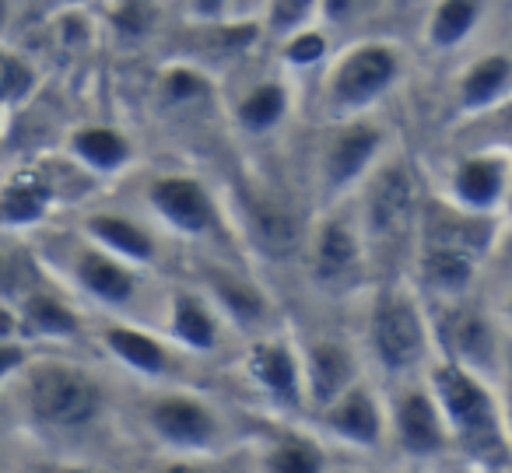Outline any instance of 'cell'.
<instances>
[{
    "instance_id": "cell-1",
    "label": "cell",
    "mask_w": 512,
    "mask_h": 473,
    "mask_svg": "<svg viewBox=\"0 0 512 473\" xmlns=\"http://www.w3.org/2000/svg\"><path fill=\"white\" fill-rule=\"evenodd\" d=\"M505 214H477L425 193L407 277L428 305L477 295L505 239Z\"/></svg>"
},
{
    "instance_id": "cell-2",
    "label": "cell",
    "mask_w": 512,
    "mask_h": 473,
    "mask_svg": "<svg viewBox=\"0 0 512 473\" xmlns=\"http://www.w3.org/2000/svg\"><path fill=\"white\" fill-rule=\"evenodd\" d=\"M137 421L151 445L169 466L221 463L242 452L249 438V424L235 407L207 393L204 382H158L137 403Z\"/></svg>"
},
{
    "instance_id": "cell-3",
    "label": "cell",
    "mask_w": 512,
    "mask_h": 473,
    "mask_svg": "<svg viewBox=\"0 0 512 473\" xmlns=\"http://www.w3.org/2000/svg\"><path fill=\"white\" fill-rule=\"evenodd\" d=\"M358 302L355 340L369 375L379 382L425 375L435 361V326L432 305L425 302L407 274L372 281Z\"/></svg>"
},
{
    "instance_id": "cell-4",
    "label": "cell",
    "mask_w": 512,
    "mask_h": 473,
    "mask_svg": "<svg viewBox=\"0 0 512 473\" xmlns=\"http://www.w3.org/2000/svg\"><path fill=\"white\" fill-rule=\"evenodd\" d=\"M348 204L365 235L372 267H376V281L407 274L421 204H425V176H421L411 151L400 141L393 144L376 162V169L358 183Z\"/></svg>"
},
{
    "instance_id": "cell-5",
    "label": "cell",
    "mask_w": 512,
    "mask_h": 473,
    "mask_svg": "<svg viewBox=\"0 0 512 473\" xmlns=\"http://www.w3.org/2000/svg\"><path fill=\"white\" fill-rule=\"evenodd\" d=\"M411 78V53L400 39L383 32H358L334 46L330 60L316 74V116L348 120V116L383 113V106Z\"/></svg>"
},
{
    "instance_id": "cell-6",
    "label": "cell",
    "mask_w": 512,
    "mask_h": 473,
    "mask_svg": "<svg viewBox=\"0 0 512 473\" xmlns=\"http://www.w3.org/2000/svg\"><path fill=\"white\" fill-rule=\"evenodd\" d=\"M425 379L449 424L456 463L470 470H512V442L495 382L439 354Z\"/></svg>"
},
{
    "instance_id": "cell-7",
    "label": "cell",
    "mask_w": 512,
    "mask_h": 473,
    "mask_svg": "<svg viewBox=\"0 0 512 473\" xmlns=\"http://www.w3.org/2000/svg\"><path fill=\"white\" fill-rule=\"evenodd\" d=\"M144 211L158 232L183 239L197 253H242L228 204L200 172L165 169L144 183Z\"/></svg>"
},
{
    "instance_id": "cell-8",
    "label": "cell",
    "mask_w": 512,
    "mask_h": 473,
    "mask_svg": "<svg viewBox=\"0 0 512 473\" xmlns=\"http://www.w3.org/2000/svg\"><path fill=\"white\" fill-rule=\"evenodd\" d=\"M299 267L313 295L327 302H355L376 281L369 246L348 200L313 211L302 235Z\"/></svg>"
},
{
    "instance_id": "cell-9",
    "label": "cell",
    "mask_w": 512,
    "mask_h": 473,
    "mask_svg": "<svg viewBox=\"0 0 512 473\" xmlns=\"http://www.w3.org/2000/svg\"><path fill=\"white\" fill-rule=\"evenodd\" d=\"M397 144L383 116H348V120H320L309 141V190L316 207L348 200L376 162Z\"/></svg>"
},
{
    "instance_id": "cell-10",
    "label": "cell",
    "mask_w": 512,
    "mask_h": 473,
    "mask_svg": "<svg viewBox=\"0 0 512 473\" xmlns=\"http://www.w3.org/2000/svg\"><path fill=\"white\" fill-rule=\"evenodd\" d=\"M386 456L411 470H439L456 463L453 435L425 375L383 382Z\"/></svg>"
},
{
    "instance_id": "cell-11",
    "label": "cell",
    "mask_w": 512,
    "mask_h": 473,
    "mask_svg": "<svg viewBox=\"0 0 512 473\" xmlns=\"http://www.w3.org/2000/svg\"><path fill=\"white\" fill-rule=\"evenodd\" d=\"M235 375L246 393L253 396L256 410L264 417H288L306 421V386H302L299 340L288 323L274 330L246 337L235 351Z\"/></svg>"
},
{
    "instance_id": "cell-12",
    "label": "cell",
    "mask_w": 512,
    "mask_h": 473,
    "mask_svg": "<svg viewBox=\"0 0 512 473\" xmlns=\"http://www.w3.org/2000/svg\"><path fill=\"white\" fill-rule=\"evenodd\" d=\"M22 400L29 417L46 431H85L106 414V386L74 361H32L22 368Z\"/></svg>"
},
{
    "instance_id": "cell-13",
    "label": "cell",
    "mask_w": 512,
    "mask_h": 473,
    "mask_svg": "<svg viewBox=\"0 0 512 473\" xmlns=\"http://www.w3.org/2000/svg\"><path fill=\"white\" fill-rule=\"evenodd\" d=\"M190 281L214 302V309L225 316L235 330L239 344L256 333L281 326V309L267 284L246 267L235 253H197Z\"/></svg>"
},
{
    "instance_id": "cell-14",
    "label": "cell",
    "mask_w": 512,
    "mask_h": 473,
    "mask_svg": "<svg viewBox=\"0 0 512 473\" xmlns=\"http://www.w3.org/2000/svg\"><path fill=\"white\" fill-rule=\"evenodd\" d=\"M435 326V351L470 372L495 382L502 372L505 351H509V333L502 330L495 309L477 295L456 298V302L432 305Z\"/></svg>"
},
{
    "instance_id": "cell-15",
    "label": "cell",
    "mask_w": 512,
    "mask_h": 473,
    "mask_svg": "<svg viewBox=\"0 0 512 473\" xmlns=\"http://www.w3.org/2000/svg\"><path fill=\"white\" fill-rule=\"evenodd\" d=\"M306 424L327 442V449H341L348 456H386V396L383 382L365 375L348 386L327 407L313 410Z\"/></svg>"
},
{
    "instance_id": "cell-16",
    "label": "cell",
    "mask_w": 512,
    "mask_h": 473,
    "mask_svg": "<svg viewBox=\"0 0 512 473\" xmlns=\"http://www.w3.org/2000/svg\"><path fill=\"white\" fill-rule=\"evenodd\" d=\"M155 326L193 361L214 365V361L235 358L239 337L225 323L214 302L193 281L172 284L155 309Z\"/></svg>"
},
{
    "instance_id": "cell-17",
    "label": "cell",
    "mask_w": 512,
    "mask_h": 473,
    "mask_svg": "<svg viewBox=\"0 0 512 473\" xmlns=\"http://www.w3.org/2000/svg\"><path fill=\"white\" fill-rule=\"evenodd\" d=\"M435 193L477 214H509L512 148L498 141H467L449 158Z\"/></svg>"
},
{
    "instance_id": "cell-18",
    "label": "cell",
    "mask_w": 512,
    "mask_h": 473,
    "mask_svg": "<svg viewBox=\"0 0 512 473\" xmlns=\"http://www.w3.org/2000/svg\"><path fill=\"white\" fill-rule=\"evenodd\" d=\"M99 344L123 372L141 379L144 386L158 382H190L186 372L200 368L186 351H179L158 326L137 323V319H109L99 326Z\"/></svg>"
},
{
    "instance_id": "cell-19",
    "label": "cell",
    "mask_w": 512,
    "mask_h": 473,
    "mask_svg": "<svg viewBox=\"0 0 512 473\" xmlns=\"http://www.w3.org/2000/svg\"><path fill=\"white\" fill-rule=\"evenodd\" d=\"M228 123L242 141H274L288 130L299 109V81L271 60L267 71L242 81L225 102Z\"/></svg>"
},
{
    "instance_id": "cell-20",
    "label": "cell",
    "mask_w": 512,
    "mask_h": 473,
    "mask_svg": "<svg viewBox=\"0 0 512 473\" xmlns=\"http://www.w3.org/2000/svg\"><path fill=\"white\" fill-rule=\"evenodd\" d=\"M299 358H302V386H306V417L313 410L327 407L334 396H341L348 386L369 375V365L362 358V347L348 333L316 330L299 337Z\"/></svg>"
},
{
    "instance_id": "cell-21",
    "label": "cell",
    "mask_w": 512,
    "mask_h": 473,
    "mask_svg": "<svg viewBox=\"0 0 512 473\" xmlns=\"http://www.w3.org/2000/svg\"><path fill=\"white\" fill-rule=\"evenodd\" d=\"M512 95V50L509 46H474L460 57L449 81V113L463 123L495 113Z\"/></svg>"
},
{
    "instance_id": "cell-22",
    "label": "cell",
    "mask_w": 512,
    "mask_h": 473,
    "mask_svg": "<svg viewBox=\"0 0 512 473\" xmlns=\"http://www.w3.org/2000/svg\"><path fill=\"white\" fill-rule=\"evenodd\" d=\"M502 0H428L418 11V46L432 60H460L481 43Z\"/></svg>"
},
{
    "instance_id": "cell-23",
    "label": "cell",
    "mask_w": 512,
    "mask_h": 473,
    "mask_svg": "<svg viewBox=\"0 0 512 473\" xmlns=\"http://www.w3.org/2000/svg\"><path fill=\"white\" fill-rule=\"evenodd\" d=\"M71 277L81 295H88L102 309L120 312V316L141 302L144 284H148V270L120 260L109 249L95 246L92 239H85L71 253Z\"/></svg>"
},
{
    "instance_id": "cell-24",
    "label": "cell",
    "mask_w": 512,
    "mask_h": 473,
    "mask_svg": "<svg viewBox=\"0 0 512 473\" xmlns=\"http://www.w3.org/2000/svg\"><path fill=\"white\" fill-rule=\"evenodd\" d=\"M85 239L109 249L120 260L134 263L141 270H158L162 263V235L151 221H141L123 211H92L85 218Z\"/></svg>"
},
{
    "instance_id": "cell-25",
    "label": "cell",
    "mask_w": 512,
    "mask_h": 473,
    "mask_svg": "<svg viewBox=\"0 0 512 473\" xmlns=\"http://www.w3.org/2000/svg\"><path fill=\"white\" fill-rule=\"evenodd\" d=\"M60 179L50 165H32L0 183V228H29L60 200Z\"/></svg>"
},
{
    "instance_id": "cell-26",
    "label": "cell",
    "mask_w": 512,
    "mask_h": 473,
    "mask_svg": "<svg viewBox=\"0 0 512 473\" xmlns=\"http://www.w3.org/2000/svg\"><path fill=\"white\" fill-rule=\"evenodd\" d=\"M67 155L95 179L127 172L137 158V148L127 130L113 127V123H85L67 137Z\"/></svg>"
},
{
    "instance_id": "cell-27",
    "label": "cell",
    "mask_w": 512,
    "mask_h": 473,
    "mask_svg": "<svg viewBox=\"0 0 512 473\" xmlns=\"http://www.w3.org/2000/svg\"><path fill=\"white\" fill-rule=\"evenodd\" d=\"M337 46V36L320 22H309V25H299V29L285 32L281 39L271 43V60L281 67L285 74H292L295 81L302 78H316L320 67L330 60Z\"/></svg>"
},
{
    "instance_id": "cell-28",
    "label": "cell",
    "mask_w": 512,
    "mask_h": 473,
    "mask_svg": "<svg viewBox=\"0 0 512 473\" xmlns=\"http://www.w3.org/2000/svg\"><path fill=\"white\" fill-rule=\"evenodd\" d=\"M155 95L165 109L172 113H200V109L218 102V85H214L211 71H204L200 64L190 60H172L158 71L155 78Z\"/></svg>"
},
{
    "instance_id": "cell-29",
    "label": "cell",
    "mask_w": 512,
    "mask_h": 473,
    "mask_svg": "<svg viewBox=\"0 0 512 473\" xmlns=\"http://www.w3.org/2000/svg\"><path fill=\"white\" fill-rule=\"evenodd\" d=\"M22 323L29 333L46 340H74L81 333V316L60 295L29 288L22 295Z\"/></svg>"
},
{
    "instance_id": "cell-30",
    "label": "cell",
    "mask_w": 512,
    "mask_h": 473,
    "mask_svg": "<svg viewBox=\"0 0 512 473\" xmlns=\"http://www.w3.org/2000/svg\"><path fill=\"white\" fill-rule=\"evenodd\" d=\"M316 8H320V0H264L260 18H256L264 43H274L285 32L316 22Z\"/></svg>"
},
{
    "instance_id": "cell-31",
    "label": "cell",
    "mask_w": 512,
    "mask_h": 473,
    "mask_svg": "<svg viewBox=\"0 0 512 473\" xmlns=\"http://www.w3.org/2000/svg\"><path fill=\"white\" fill-rule=\"evenodd\" d=\"M372 4L376 0H320V8H316V22L327 25L337 39H348L365 32V18H369Z\"/></svg>"
},
{
    "instance_id": "cell-32",
    "label": "cell",
    "mask_w": 512,
    "mask_h": 473,
    "mask_svg": "<svg viewBox=\"0 0 512 473\" xmlns=\"http://www.w3.org/2000/svg\"><path fill=\"white\" fill-rule=\"evenodd\" d=\"M179 4H183V15L190 18L197 29L228 22V0H179Z\"/></svg>"
},
{
    "instance_id": "cell-33",
    "label": "cell",
    "mask_w": 512,
    "mask_h": 473,
    "mask_svg": "<svg viewBox=\"0 0 512 473\" xmlns=\"http://www.w3.org/2000/svg\"><path fill=\"white\" fill-rule=\"evenodd\" d=\"M474 123H484V127H498L495 134H481V137H474V141H498V144H505V148H512V95L495 109V113L481 116V120H474Z\"/></svg>"
},
{
    "instance_id": "cell-34",
    "label": "cell",
    "mask_w": 512,
    "mask_h": 473,
    "mask_svg": "<svg viewBox=\"0 0 512 473\" xmlns=\"http://www.w3.org/2000/svg\"><path fill=\"white\" fill-rule=\"evenodd\" d=\"M29 365V347L22 340H0V382L18 375Z\"/></svg>"
},
{
    "instance_id": "cell-35",
    "label": "cell",
    "mask_w": 512,
    "mask_h": 473,
    "mask_svg": "<svg viewBox=\"0 0 512 473\" xmlns=\"http://www.w3.org/2000/svg\"><path fill=\"white\" fill-rule=\"evenodd\" d=\"M495 389H498V400H502L505 428H509V442H512V340H509V351H505L502 372L495 379Z\"/></svg>"
},
{
    "instance_id": "cell-36",
    "label": "cell",
    "mask_w": 512,
    "mask_h": 473,
    "mask_svg": "<svg viewBox=\"0 0 512 473\" xmlns=\"http://www.w3.org/2000/svg\"><path fill=\"white\" fill-rule=\"evenodd\" d=\"M491 309H495V316H498V323H502V330L509 333V340H512V270L505 274V281H502V288H498V295L491 298Z\"/></svg>"
},
{
    "instance_id": "cell-37",
    "label": "cell",
    "mask_w": 512,
    "mask_h": 473,
    "mask_svg": "<svg viewBox=\"0 0 512 473\" xmlns=\"http://www.w3.org/2000/svg\"><path fill=\"white\" fill-rule=\"evenodd\" d=\"M264 0H228V22H256Z\"/></svg>"
},
{
    "instance_id": "cell-38",
    "label": "cell",
    "mask_w": 512,
    "mask_h": 473,
    "mask_svg": "<svg viewBox=\"0 0 512 473\" xmlns=\"http://www.w3.org/2000/svg\"><path fill=\"white\" fill-rule=\"evenodd\" d=\"M25 330L22 312H11L8 305L0 302V340H18V333Z\"/></svg>"
},
{
    "instance_id": "cell-39",
    "label": "cell",
    "mask_w": 512,
    "mask_h": 473,
    "mask_svg": "<svg viewBox=\"0 0 512 473\" xmlns=\"http://www.w3.org/2000/svg\"><path fill=\"white\" fill-rule=\"evenodd\" d=\"M386 4H393L397 11H411V15H418V11L425 8L428 0H386Z\"/></svg>"
},
{
    "instance_id": "cell-40",
    "label": "cell",
    "mask_w": 512,
    "mask_h": 473,
    "mask_svg": "<svg viewBox=\"0 0 512 473\" xmlns=\"http://www.w3.org/2000/svg\"><path fill=\"white\" fill-rule=\"evenodd\" d=\"M502 11H509L512 15V0H502Z\"/></svg>"
},
{
    "instance_id": "cell-41",
    "label": "cell",
    "mask_w": 512,
    "mask_h": 473,
    "mask_svg": "<svg viewBox=\"0 0 512 473\" xmlns=\"http://www.w3.org/2000/svg\"><path fill=\"white\" fill-rule=\"evenodd\" d=\"M0 60H4V50H0Z\"/></svg>"
}]
</instances>
